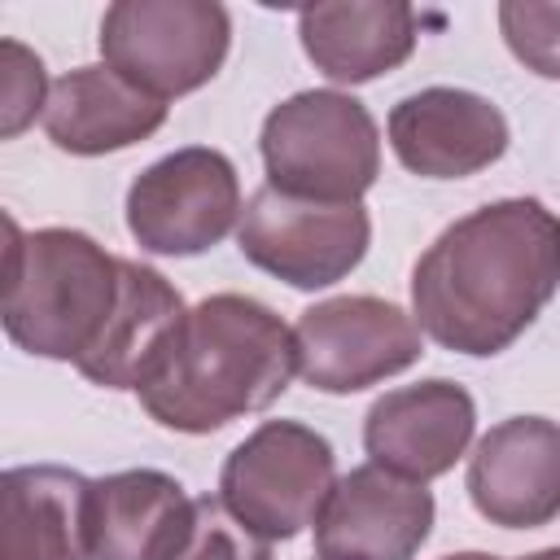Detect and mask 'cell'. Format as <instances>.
<instances>
[{
    "mask_svg": "<svg viewBox=\"0 0 560 560\" xmlns=\"http://www.w3.org/2000/svg\"><path fill=\"white\" fill-rule=\"evenodd\" d=\"M560 289V219L508 197L451 223L411 271L416 324L455 354L508 350Z\"/></svg>",
    "mask_w": 560,
    "mask_h": 560,
    "instance_id": "obj_1",
    "label": "cell"
},
{
    "mask_svg": "<svg viewBox=\"0 0 560 560\" xmlns=\"http://www.w3.org/2000/svg\"><path fill=\"white\" fill-rule=\"evenodd\" d=\"M293 372V328L245 293H214L179 319L136 394L162 429L214 433L271 407L289 389Z\"/></svg>",
    "mask_w": 560,
    "mask_h": 560,
    "instance_id": "obj_2",
    "label": "cell"
},
{
    "mask_svg": "<svg viewBox=\"0 0 560 560\" xmlns=\"http://www.w3.org/2000/svg\"><path fill=\"white\" fill-rule=\"evenodd\" d=\"M122 258L105 254L74 228H44L22 236L9 219L4 254V332L39 359L79 363L118 306Z\"/></svg>",
    "mask_w": 560,
    "mask_h": 560,
    "instance_id": "obj_3",
    "label": "cell"
},
{
    "mask_svg": "<svg viewBox=\"0 0 560 560\" xmlns=\"http://www.w3.org/2000/svg\"><path fill=\"white\" fill-rule=\"evenodd\" d=\"M267 184L306 201H359L381 175V140L363 101L346 92H298L262 122Z\"/></svg>",
    "mask_w": 560,
    "mask_h": 560,
    "instance_id": "obj_4",
    "label": "cell"
},
{
    "mask_svg": "<svg viewBox=\"0 0 560 560\" xmlns=\"http://www.w3.org/2000/svg\"><path fill=\"white\" fill-rule=\"evenodd\" d=\"M232 18L210 0H118L101 18V57L131 88L171 101L210 83L228 57Z\"/></svg>",
    "mask_w": 560,
    "mask_h": 560,
    "instance_id": "obj_5",
    "label": "cell"
},
{
    "mask_svg": "<svg viewBox=\"0 0 560 560\" xmlns=\"http://www.w3.org/2000/svg\"><path fill=\"white\" fill-rule=\"evenodd\" d=\"M332 486V446L298 420L258 424L223 459L219 472V499L228 503V512L267 542H289L306 525H315Z\"/></svg>",
    "mask_w": 560,
    "mask_h": 560,
    "instance_id": "obj_6",
    "label": "cell"
},
{
    "mask_svg": "<svg viewBox=\"0 0 560 560\" xmlns=\"http://www.w3.org/2000/svg\"><path fill=\"white\" fill-rule=\"evenodd\" d=\"M368 210L359 201H306L262 184L236 228L241 254L293 289H328L368 254Z\"/></svg>",
    "mask_w": 560,
    "mask_h": 560,
    "instance_id": "obj_7",
    "label": "cell"
},
{
    "mask_svg": "<svg viewBox=\"0 0 560 560\" xmlns=\"http://www.w3.org/2000/svg\"><path fill=\"white\" fill-rule=\"evenodd\" d=\"M241 214L236 166L206 144H188L136 175L127 228L149 254L188 258L214 249Z\"/></svg>",
    "mask_w": 560,
    "mask_h": 560,
    "instance_id": "obj_8",
    "label": "cell"
},
{
    "mask_svg": "<svg viewBox=\"0 0 560 560\" xmlns=\"http://www.w3.org/2000/svg\"><path fill=\"white\" fill-rule=\"evenodd\" d=\"M298 372L311 389L354 394L420 359V324L385 298H328L302 311L298 328Z\"/></svg>",
    "mask_w": 560,
    "mask_h": 560,
    "instance_id": "obj_9",
    "label": "cell"
},
{
    "mask_svg": "<svg viewBox=\"0 0 560 560\" xmlns=\"http://www.w3.org/2000/svg\"><path fill=\"white\" fill-rule=\"evenodd\" d=\"M429 529L433 494L424 481L363 464L332 486L315 521V551L319 560H411Z\"/></svg>",
    "mask_w": 560,
    "mask_h": 560,
    "instance_id": "obj_10",
    "label": "cell"
},
{
    "mask_svg": "<svg viewBox=\"0 0 560 560\" xmlns=\"http://www.w3.org/2000/svg\"><path fill=\"white\" fill-rule=\"evenodd\" d=\"M472 508L503 529H538L560 516V424L512 416L494 424L468 459Z\"/></svg>",
    "mask_w": 560,
    "mask_h": 560,
    "instance_id": "obj_11",
    "label": "cell"
},
{
    "mask_svg": "<svg viewBox=\"0 0 560 560\" xmlns=\"http://www.w3.org/2000/svg\"><path fill=\"white\" fill-rule=\"evenodd\" d=\"M389 144L411 175L464 179L499 162L508 149V118L494 101L464 88H424L394 105Z\"/></svg>",
    "mask_w": 560,
    "mask_h": 560,
    "instance_id": "obj_12",
    "label": "cell"
},
{
    "mask_svg": "<svg viewBox=\"0 0 560 560\" xmlns=\"http://www.w3.org/2000/svg\"><path fill=\"white\" fill-rule=\"evenodd\" d=\"M472 424L477 411L468 389L433 376L376 398L363 420V446L385 472L429 481L455 468V459L472 442Z\"/></svg>",
    "mask_w": 560,
    "mask_h": 560,
    "instance_id": "obj_13",
    "label": "cell"
},
{
    "mask_svg": "<svg viewBox=\"0 0 560 560\" xmlns=\"http://www.w3.org/2000/svg\"><path fill=\"white\" fill-rule=\"evenodd\" d=\"M192 499L158 468H127L88 490V556L92 560H166L188 529Z\"/></svg>",
    "mask_w": 560,
    "mask_h": 560,
    "instance_id": "obj_14",
    "label": "cell"
},
{
    "mask_svg": "<svg viewBox=\"0 0 560 560\" xmlns=\"http://www.w3.org/2000/svg\"><path fill=\"white\" fill-rule=\"evenodd\" d=\"M166 122V101L131 88L109 66H79L61 74L44 105V131L57 149L96 158L140 144Z\"/></svg>",
    "mask_w": 560,
    "mask_h": 560,
    "instance_id": "obj_15",
    "label": "cell"
},
{
    "mask_svg": "<svg viewBox=\"0 0 560 560\" xmlns=\"http://www.w3.org/2000/svg\"><path fill=\"white\" fill-rule=\"evenodd\" d=\"M92 481L61 464H22L0 477V560H92Z\"/></svg>",
    "mask_w": 560,
    "mask_h": 560,
    "instance_id": "obj_16",
    "label": "cell"
},
{
    "mask_svg": "<svg viewBox=\"0 0 560 560\" xmlns=\"http://www.w3.org/2000/svg\"><path fill=\"white\" fill-rule=\"evenodd\" d=\"M184 298L175 284H166L162 271L144 262L122 258V284H118V306L101 337L88 346V354L74 363L92 385L105 389H140V381L153 372L158 354L166 350L171 332L184 319Z\"/></svg>",
    "mask_w": 560,
    "mask_h": 560,
    "instance_id": "obj_17",
    "label": "cell"
},
{
    "mask_svg": "<svg viewBox=\"0 0 560 560\" xmlns=\"http://www.w3.org/2000/svg\"><path fill=\"white\" fill-rule=\"evenodd\" d=\"M298 35H302L306 57L332 83H368L411 57L416 9L398 0L311 4L298 13Z\"/></svg>",
    "mask_w": 560,
    "mask_h": 560,
    "instance_id": "obj_18",
    "label": "cell"
},
{
    "mask_svg": "<svg viewBox=\"0 0 560 560\" xmlns=\"http://www.w3.org/2000/svg\"><path fill=\"white\" fill-rule=\"evenodd\" d=\"M166 560H271V542L236 521L223 499H192L188 529Z\"/></svg>",
    "mask_w": 560,
    "mask_h": 560,
    "instance_id": "obj_19",
    "label": "cell"
},
{
    "mask_svg": "<svg viewBox=\"0 0 560 560\" xmlns=\"http://www.w3.org/2000/svg\"><path fill=\"white\" fill-rule=\"evenodd\" d=\"M499 31L525 70L560 79V0H503Z\"/></svg>",
    "mask_w": 560,
    "mask_h": 560,
    "instance_id": "obj_20",
    "label": "cell"
},
{
    "mask_svg": "<svg viewBox=\"0 0 560 560\" xmlns=\"http://www.w3.org/2000/svg\"><path fill=\"white\" fill-rule=\"evenodd\" d=\"M48 79H44V61L22 48L18 39L0 44V136L13 140L26 122H35L39 105H48Z\"/></svg>",
    "mask_w": 560,
    "mask_h": 560,
    "instance_id": "obj_21",
    "label": "cell"
},
{
    "mask_svg": "<svg viewBox=\"0 0 560 560\" xmlns=\"http://www.w3.org/2000/svg\"><path fill=\"white\" fill-rule=\"evenodd\" d=\"M442 560H499V556H486V551H459V556H442Z\"/></svg>",
    "mask_w": 560,
    "mask_h": 560,
    "instance_id": "obj_22",
    "label": "cell"
},
{
    "mask_svg": "<svg viewBox=\"0 0 560 560\" xmlns=\"http://www.w3.org/2000/svg\"><path fill=\"white\" fill-rule=\"evenodd\" d=\"M521 560H560V547H547V551H534V556H521Z\"/></svg>",
    "mask_w": 560,
    "mask_h": 560,
    "instance_id": "obj_23",
    "label": "cell"
}]
</instances>
